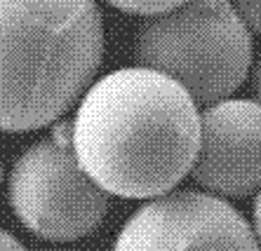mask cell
<instances>
[{"label": "cell", "mask_w": 261, "mask_h": 251, "mask_svg": "<svg viewBox=\"0 0 261 251\" xmlns=\"http://www.w3.org/2000/svg\"><path fill=\"white\" fill-rule=\"evenodd\" d=\"M7 190L19 221L52 242L90 235L109 209L106 190L83 169L73 150V124H59L55 139L26 148Z\"/></svg>", "instance_id": "obj_4"}, {"label": "cell", "mask_w": 261, "mask_h": 251, "mask_svg": "<svg viewBox=\"0 0 261 251\" xmlns=\"http://www.w3.org/2000/svg\"><path fill=\"white\" fill-rule=\"evenodd\" d=\"M113 251H261L254 228L228 202L184 190L163 195L125 223Z\"/></svg>", "instance_id": "obj_5"}, {"label": "cell", "mask_w": 261, "mask_h": 251, "mask_svg": "<svg viewBox=\"0 0 261 251\" xmlns=\"http://www.w3.org/2000/svg\"><path fill=\"white\" fill-rule=\"evenodd\" d=\"M73 150L106 193L163 197L193 169L200 113L176 80L122 68L87 89L73 120Z\"/></svg>", "instance_id": "obj_1"}, {"label": "cell", "mask_w": 261, "mask_h": 251, "mask_svg": "<svg viewBox=\"0 0 261 251\" xmlns=\"http://www.w3.org/2000/svg\"><path fill=\"white\" fill-rule=\"evenodd\" d=\"M0 251H26V249L17 237H12L5 230H0Z\"/></svg>", "instance_id": "obj_10"}, {"label": "cell", "mask_w": 261, "mask_h": 251, "mask_svg": "<svg viewBox=\"0 0 261 251\" xmlns=\"http://www.w3.org/2000/svg\"><path fill=\"white\" fill-rule=\"evenodd\" d=\"M249 75H252V89L256 92V101H261V54L256 56V66L249 68Z\"/></svg>", "instance_id": "obj_11"}, {"label": "cell", "mask_w": 261, "mask_h": 251, "mask_svg": "<svg viewBox=\"0 0 261 251\" xmlns=\"http://www.w3.org/2000/svg\"><path fill=\"white\" fill-rule=\"evenodd\" d=\"M106 3L122 10V12L155 17V14H165L170 10H174V7L184 5L186 0H106Z\"/></svg>", "instance_id": "obj_7"}, {"label": "cell", "mask_w": 261, "mask_h": 251, "mask_svg": "<svg viewBox=\"0 0 261 251\" xmlns=\"http://www.w3.org/2000/svg\"><path fill=\"white\" fill-rule=\"evenodd\" d=\"M252 223H254V235H256L259 246H261V188L254 197V204H252Z\"/></svg>", "instance_id": "obj_9"}, {"label": "cell", "mask_w": 261, "mask_h": 251, "mask_svg": "<svg viewBox=\"0 0 261 251\" xmlns=\"http://www.w3.org/2000/svg\"><path fill=\"white\" fill-rule=\"evenodd\" d=\"M231 3L249 31L261 36V0H231Z\"/></svg>", "instance_id": "obj_8"}, {"label": "cell", "mask_w": 261, "mask_h": 251, "mask_svg": "<svg viewBox=\"0 0 261 251\" xmlns=\"http://www.w3.org/2000/svg\"><path fill=\"white\" fill-rule=\"evenodd\" d=\"M0 176H3V167H0Z\"/></svg>", "instance_id": "obj_12"}, {"label": "cell", "mask_w": 261, "mask_h": 251, "mask_svg": "<svg viewBox=\"0 0 261 251\" xmlns=\"http://www.w3.org/2000/svg\"><path fill=\"white\" fill-rule=\"evenodd\" d=\"M134 56L176 80L195 104L226 101L252 68V36L231 0H186L141 24Z\"/></svg>", "instance_id": "obj_3"}, {"label": "cell", "mask_w": 261, "mask_h": 251, "mask_svg": "<svg viewBox=\"0 0 261 251\" xmlns=\"http://www.w3.org/2000/svg\"><path fill=\"white\" fill-rule=\"evenodd\" d=\"M191 176L217 195L261 188V101L226 99L200 115V150Z\"/></svg>", "instance_id": "obj_6"}, {"label": "cell", "mask_w": 261, "mask_h": 251, "mask_svg": "<svg viewBox=\"0 0 261 251\" xmlns=\"http://www.w3.org/2000/svg\"><path fill=\"white\" fill-rule=\"evenodd\" d=\"M94 0H0V132L57 122L99 71Z\"/></svg>", "instance_id": "obj_2"}]
</instances>
